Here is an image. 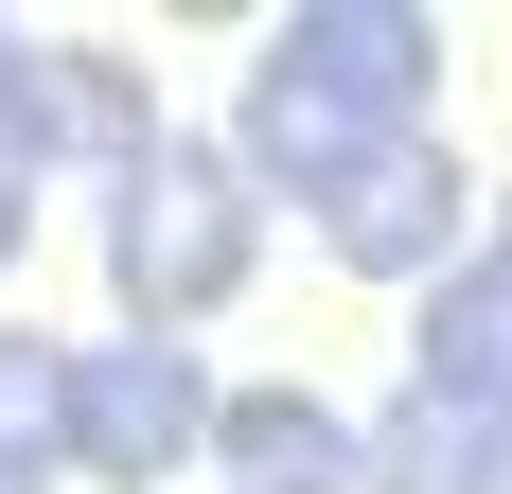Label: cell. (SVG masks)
<instances>
[{"instance_id":"obj_1","label":"cell","mask_w":512,"mask_h":494,"mask_svg":"<svg viewBox=\"0 0 512 494\" xmlns=\"http://www.w3.org/2000/svg\"><path fill=\"white\" fill-rule=\"evenodd\" d=\"M248 265H265V195L230 177V142L159 124V142L106 177V300H124V336H195V318H230Z\"/></svg>"},{"instance_id":"obj_2","label":"cell","mask_w":512,"mask_h":494,"mask_svg":"<svg viewBox=\"0 0 512 494\" xmlns=\"http://www.w3.org/2000/svg\"><path fill=\"white\" fill-rule=\"evenodd\" d=\"M195 442H212L195 336H89V353H71V477L159 494V477H195Z\"/></svg>"},{"instance_id":"obj_3","label":"cell","mask_w":512,"mask_h":494,"mask_svg":"<svg viewBox=\"0 0 512 494\" xmlns=\"http://www.w3.org/2000/svg\"><path fill=\"white\" fill-rule=\"evenodd\" d=\"M318 247H336L354 283H424V265H460V247H477V159L442 142V124L371 142L354 177L318 195Z\"/></svg>"},{"instance_id":"obj_4","label":"cell","mask_w":512,"mask_h":494,"mask_svg":"<svg viewBox=\"0 0 512 494\" xmlns=\"http://www.w3.org/2000/svg\"><path fill=\"white\" fill-rule=\"evenodd\" d=\"M265 71L336 124H442V18L424 0H301L265 36Z\"/></svg>"},{"instance_id":"obj_5","label":"cell","mask_w":512,"mask_h":494,"mask_svg":"<svg viewBox=\"0 0 512 494\" xmlns=\"http://www.w3.org/2000/svg\"><path fill=\"white\" fill-rule=\"evenodd\" d=\"M18 106H36V159H89V177H124V159L159 142L142 53H106V36H36L18 53Z\"/></svg>"},{"instance_id":"obj_6","label":"cell","mask_w":512,"mask_h":494,"mask_svg":"<svg viewBox=\"0 0 512 494\" xmlns=\"http://www.w3.org/2000/svg\"><path fill=\"white\" fill-rule=\"evenodd\" d=\"M195 459L230 494H354V406L301 389V371H283V389H212V442Z\"/></svg>"},{"instance_id":"obj_7","label":"cell","mask_w":512,"mask_h":494,"mask_svg":"<svg viewBox=\"0 0 512 494\" xmlns=\"http://www.w3.org/2000/svg\"><path fill=\"white\" fill-rule=\"evenodd\" d=\"M495 371H512V283H495V247H460L407 300V389L424 406H495Z\"/></svg>"},{"instance_id":"obj_8","label":"cell","mask_w":512,"mask_h":494,"mask_svg":"<svg viewBox=\"0 0 512 494\" xmlns=\"http://www.w3.org/2000/svg\"><path fill=\"white\" fill-rule=\"evenodd\" d=\"M495 406H389V424H354V494H495Z\"/></svg>"},{"instance_id":"obj_9","label":"cell","mask_w":512,"mask_h":494,"mask_svg":"<svg viewBox=\"0 0 512 494\" xmlns=\"http://www.w3.org/2000/svg\"><path fill=\"white\" fill-rule=\"evenodd\" d=\"M0 477L18 494L71 477V336H36V318H0Z\"/></svg>"},{"instance_id":"obj_10","label":"cell","mask_w":512,"mask_h":494,"mask_svg":"<svg viewBox=\"0 0 512 494\" xmlns=\"http://www.w3.org/2000/svg\"><path fill=\"white\" fill-rule=\"evenodd\" d=\"M18 53H36V36H18ZM36 177H53V159H36V106H18V71H0V283H18V247H36Z\"/></svg>"},{"instance_id":"obj_11","label":"cell","mask_w":512,"mask_h":494,"mask_svg":"<svg viewBox=\"0 0 512 494\" xmlns=\"http://www.w3.org/2000/svg\"><path fill=\"white\" fill-rule=\"evenodd\" d=\"M0 71H18V18H0Z\"/></svg>"},{"instance_id":"obj_12","label":"cell","mask_w":512,"mask_h":494,"mask_svg":"<svg viewBox=\"0 0 512 494\" xmlns=\"http://www.w3.org/2000/svg\"><path fill=\"white\" fill-rule=\"evenodd\" d=\"M0 494H18V477H0Z\"/></svg>"}]
</instances>
